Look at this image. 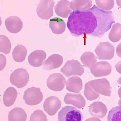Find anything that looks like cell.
Segmentation results:
<instances>
[{
	"instance_id": "20",
	"label": "cell",
	"mask_w": 121,
	"mask_h": 121,
	"mask_svg": "<svg viewBox=\"0 0 121 121\" xmlns=\"http://www.w3.org/2000/svg\"><path fill=\"white\" fill-rule=\"evenodd\" d=\"M92 6L90 0H73L70 2V9L74 11H84L89 9Z\"/></svg>"
},
{
	"instance_id": "32",
	"label": "cell",
	"mask_w": 121,
	"mask_h": 121,
	"mask_svg": "<svg viewBox=\"0 0 121 121\" xmlns=\"http://www.w3.org/2000/svg\"><path fill=\"white\" fill-rule=\"evenodd\" d=\"M115 67L117 72L121 74V60L119 61L115 65Z\"/></svg>"
},
{
	"instance_id": "24",
	"label": "cell",
	"mask_w": 121,
	"mask_h": 121,
	"mask_svg": "<svg viewBox=\"0 0 121 121\" xmlns=\"http://www.w3.org/2000/svg\"><path fill=\"white\" fill-rule=\"evenodd\" d=\"M97 58L92 52L86 51L82 55L80 60L84 66L90 68L97 61Z\"/></svg>"
},
{
	"instance_id": "22",
	"label": "cell",
	"mask_w": 121,
	"mask_h": 121,
	"mask_svg": "<svg viewBox=\"0 0 121 121\" xmlns=\"http://www.w3.org/2000/svg\"><path fill=\"white\" fill-rule=\"evenodd\" d=\"M27 115L22 108L16 107L12 109L9 112L8 116L9 121H26Z\"/></svg>"
},
{
	"instance_id": "34",
	"label": "cell",
	"mask_w": 121,
	"mask_h": 121,
	"mask_svg": "<svg viewBox=\"0 0 121 121\" xmlns=\"http://www.w3.org/2000/svg\"><path fill=\"white\" fill-rule=\"evenodd\" d=\"M118 93L119 97L120 98L118 102V105L121 106V86L118 89Z\"/></svg>"
},
{
	"instance_id": "19",
	"label": "cell",
	"mask_w": 121,
	"mask_h": 121,
	"mask_svg": "<svg viewBox=\"0 0 121 121\" xmlns=\"http://www.w3.org/2000/svg\"><path fill=\"white\" fill-rule=\"evenodd\" d=\"M66 89L69 91L78 93L82 88V81L79 77L73 76L66 81Z\"/></svg>"
},
{
	"instance_id": "17",
	"label": "cell",
	"mask_w": 121,
	"mask_h": 121,
	"mask_svg": "<svg viewBox=\"0 0 121 121\" xmlns=\"http://www.w3.org/2000/svg\"><path fill=\"white\" fill-rule=\"evenodd\" d=\"M70 2L66 0L58 1L55 7L56 14L59 16L63 18H67L69 14L72 12L70 7Z\"/></svg>"
},
{
	"instance_id": "4",
	"label": "cell",
	"mask_w": 121,
	"mask_h": 121,
	"mask_svg": "<svg viewBox=\"0 0 121 121\" xmlns=\"http://www.w3.org/2000/svg\"><path fill=\"white\" fill-rule=\"evenodd\" d=\"M60 71L67 77L72 75L81 76L84 72L83 65L77 60H68Z\"/></svg>"
},
{
	"instance_id": "11",
	"label": "cell",
	"mask_w": 121,
	"mask_h": 121,
	"mask_svg": "<svg viewBox=\"0 0 121 121\" xmlns=\"http://www.w3.org/2000/svg\"><path fill=\"white\" fill-rule=\"evenodd\" d=\"M61 102L59 99L55 96L49 97L45 100L43 105L44 111L49 115H55L60 108Z\"/></svg>"
},
{
	"instance_id": "26",
	"label": "cell",
	"mask_w": 121,
	"mask_h": 121,
	"mask_svg": "<svg viewBox=\"0 0 121 121\" xmlns=\"http://www.w3.org/2000/svg\"><path fill=\"white\" fill-rule=\"evenodd\" d=\"M11 45L8 38L5 35H0V51L5 54L10 52Z\"/></svg>"
},
{
	"instance_id": "12",
	"label": "cell",
	"mask_w": 121,
	"mask_h": 121,
	"mask_svg": "<svg viewBox=\"0 0 121 121\" xmlns=\"http://www.w3.org/2000/svg\"><path fill=\"white\" fill-rule=\"evenodd\" d=\"M5 27L9 32L16 33L19 32L23 26V22L18 17L12 16L7 18L5 20Z\"/></svg>"
},
{
	"instance_id": "30",
	"label": "cell",
	"mask_w": 121,
	"mask_h": 121,
	"mask_svg": "<svg viewBox=\"0 0 121 121\" xmlns=\"http://www.w3.org/2000/svg\"><path fill=\"white\" fill-rule=\"evenodd\" d=\"M46 115L41 110L36 109L32 113L30 121H47Z\"/></svg>"
},
{
	"instance_id": "8",
	"label": "cell",
	"mask_w": 121,
	"mask_h": 121,
	"mask_svg": "<svg viewBox=\"0 0 121 121\" xmlns=\"http://www.w3.org/2000/svg\"><path fill=\"white\" fill-rule=\"evenodd\" d=\"M88 82L92 89L98 94L105 96H110V83L105 78L94 80Z\"/></svg>"
},
{
	"instance_id": "1",
	"label": "cell",
	"mask_w": 121,
	"mask_h": 121,
	"mask_svg": "<svg viewBox=\"0 0 121 121\" xmlns=\"http://www.w3.org/2000/svg\"><path fill=\"white\" fill-rule=\"evenodd\" d=\"M114 23L111 11L102 10L94 4L84 11H73L68 17L67 26L74 36L87 34L100 38Z\"/></svg>"
},
{
	"instance_id": "25",
	"label": "cell",
	"mask_w": 121,
	"mask_h": 121,
	"mask_svg": "<svg viewBox=\"0 0 121 121\" xmlns=\"http://www.w3.org/2000/svg\"><path fill=\"white\" fill-rule=\"evenodd\" d=\"M109 39L114 43L117 42L121 39V24L117 23L113 24L108 35Z\"/></svg>"
},
{
	"instance_id": "23",
	"label": "cell",
	"mask_w": 121,
	"mask_h": 121,
	"mask_svg": "<svg viewBox=\"0 0 121 121\" xmlns=\"http://www.w3.org/2000/svg\"><path fill=\"white\" fill-rule=\"evenodd\" d=\"M27 53V50L25 47L22 45H16L12 52V56L15 61L21 62L25 59Z\"/></svg>"
},
{
	"instance_id": "10",
	"label": "cell",
	"mask_w": 121,
	"mask_h": 121,
	"mask_svg": "<svg viewBox=\"0 0 121 121\" xmlns=\"http://www.w3.org/2000/svg\"><path fill=\"white\" fill-rule=\"evenodd\" d=\"M91 73L97 77L107 76L111 73L112 67L110 64L106 61H101L95 64L90 68Z\"/></svg>"
},
{
	"instance_id": "15",
	"label": "cell",
	"mask_w": 121,
	"mask_h": 121,
	"mask_svg": "<svg viewBox=\"0 0 121 121\" xmlns=\"http://www.w3.org/2000/svg\"><path fill=\"white\" fill-rule=\"evenodd\" d=\"M89 111L92 116L102 118L105 116L107 109L104 104L100 102L96 101L90 105Z\"/></svg>"
},
{
	"instance_id": "5",
	"label": "cell",
	"mask_w": 121,
	"mask_h": 121,
	"mask_svg": "<svg viewBox=\"0 0 121 121\" xmlns=\"http://www.w3.org/2000/svg\"><path fill=\"white\" fill-rule=\"evenodd\" d=\"M55 2L52 0H41L37 5L36 12L41 18L47 20L53 15Z\"/></svg>"
},
{
	"instance_id": "16",
	"label": "cell",
	"mask_w": 121,
	"mask_h": 121,
	"mask_svg": "<svg viewBox=\"0 0 121 121\" xmlns=\"http://www.w3.org/2000/svg\"><path fill=\"white\" fill-rule=\"evenodd\" d=\"M62 56L58 54H54L49 56L44 61L43 65L44 69L49 70L57 68L63 62Z\"/></svg>"
},
{
	"instance_id": "27",
	"label": "cell",
	"mask_w": 121,
	"mask_h": 121,
	"mask_svg": "<svg viewBox=\"0 0 121 121\" xmlns=\"http://www.w3.org/2000/svg\"><path fill=\"white\" fill-rule=\"evenodd\" d=\"M108 121H121V106L112 108L109 111L107 117Z\"/></svg>"
},
{
	"instance_id": "36",
	"label": "cell",
	"mask_w": 121,
	"mask_h": 121,
	"mask_svg": "<svg viewBox=\"0 0 121 121\" xmlns=\"http://www.w3.org/2000/svg\"><path fill=\"white\" fill-rule=\"evenodd\" d=\"M117 83L121 84V77L117 80Z\"/></svg>"
},
{
	"instance_id": "14",
	"label": "cell",
	"mask_w": 121,
	"mask_h": 121,
	"mask_svg": "<svg viewBox=\"0 0 121 121\" xmlns=\"http://www.w3.org/2000/svg\"><path fill=\"white\" fill-rule=\"evenodd\" d=\"M64 101L66 104H72L79 109L84 107L86 105L85 100L80 94L67 93L64 97Z\"/></svg>"
},
{
	"instance_id": "13",
	"label": "cell",
	"mask_w": 121,
	"mask_h": 121,
	"mask_svg": "<svg viewBox=\"0 0 121 121\" xmlns=\"http://www.w3.org/2000/svg\"><path fill=\"white\" fill-rule=\"evenodd\" d=\"M46 57L45 52L41 50H35L31 53L28 57V61L30 64L35 67L41 66L43 62Z\"/></svg>"
},
{
	"instance_id": "28",
	"label": "cell",
	"mask_w": 121,
	"mask_h": 121,
	"mask_svg": "<svg viewBox=\"0 0 121 121\" xmlns=\"http://www.w3.org/2000/svg\"><path fill=\"white\" fill-rule=\"evenodd\" d=\"M97 7L100 9L106 11H109L113 7L114 0H96Z\"/></svg>"
},
{
	"instance_id": "33",
	"label": "cell",
	"mask_w": 121,
	"mask_h": 121,
	"mask_svg": "<svg viewBox=\"0 0 121 121\" xmlns=\"http://www.w3.org/2000/svg\"><path fill=\"white\" fill-rule=\"evenodd\" d=\"M116 52L117 56L121 58V42L118 45L116 48Z\"/></svg>"
},
{
	"instance_id": "29",
	"label": "cell",
	"mask_w": 121,
	"mask_h": 121,
	"mask_svg": "<svg viewBox=\"0 0 121 121\" xmlns=\"http://www.w3.org/2000/svg\"><path fill=\"white\" fill-rule=\"evenodd\" d=\"M84 94L87 99L89 100L95 99L99 96V94L92 89L88 82L85 85Z\"/></svg>"
},
{
	"instance_id": "35",
	"label": "cell",
	"mask_w": 121,
	"mask_h": 121,
	"mask_svg": "<svg viewBox=\"0 0 121 121\" xmlns=\"http://www.w3.org/2000/svg\"><path fill=\"white\" fill-rule=\"evenodd\" d=\"M117 4L119 6L121 7V0H116Z\"/></svg>"
},
{
	"instance_id": "18",
	"label": "cell",
	"mask_w": 121,
	"mask_h": 121,
	"mask_svg": "<svg viewBox=\"0 0 121 121\" xmlns=\"http://www.w3.org/2000/svg\"><path fill=\"white\" fill-rule=\"evenodd\" d=\"M49 26L52 32L56 35L63 33L65 31L66 27L64 20L57 17L53 18L50 20Z\"/></svg>"
},
{
	"instance_id": "7",
	"label": "cell",
	"mask_w": 121,
	"mask_h": 121,
	"mask_svg": "<svg viewBox=\"0 0 121 121\" xmlns=\"http://www.w3.org/2000/svg\"><path fill=\"white\" fill-rule=\"evenodd\" d=\"M95 51L99 59L110 60L114 56L115 48L108 41L103 42H100Z\"/></svg>"
},
{
	"instance_id": "6",
	"label": "cell",
	"mask_w": 121,
	"mask_h": 121,
	"mask_svg": "<svg viewBox=\"0 0 121 121\" xmlns=\"http://www.w3.org/2000/svg\"><path fill=\"white\" fill-rule=\"evenodd\" d=\"M43 95L39 87H32L27 88L24 91L23 99L26 104L31 106L37 105L42 101Z\"/></svg>"
},
{
	"instance_id": "31",
	"label": "cell",
	"mask_w": 121,
	"mask_h": 121,
	"mask_svg": "<svg viewBox=\"0 0 121 121\" xmlns=\"http://www.w3.org/2000/svg\"><path fill=\"white\" fill-rule=\"evenodd\" d=\"M6 63L5 56L3 54H0V71L2 70L5 68Z\"/></svg>"
},
{
	"instance_id": "21",
	"label": "cell",
	"mask_w": 121,
	"mask_h": 121,
	"mask_svg": "<svg viewBox=\"0 0 121 121\" xmlns=\"http://www.w3.org/2000/svg\"><path fill=\"white\" fill-rule=\"evenodd\" d=\"M17 95V91L14 87H8L5 90L3 95V103L6 107L12 106L15 101Z\"/></svg>"
},
{
	"instance_id": "3",
	"label": "cell",
	"mask_w": 121,
	"mask_h": 121,
	"mask_svg": "<svg viewBox=\"0 0 121 121\" xmlns=\"http://www.w3.org/2000/svg\"><path fill=\"white\" fill-rule=\"evenodd\" d=\"M29 78V74L26 70L19 68L16 69L11 73L10 77V81L12 85L20 88L26 85Z\"/></svg>"
},
{
	"instance_id": "2",
	"label": "cell",
	"mask_w": 121,
	"mask_h": 121,
	"mask_svg": "<svg viewBox=\"0 0 121 121\" xmlns=\"http://www.w3.org/2000/svg\"><path fill=\"white\" fill-rule=\"evenodd\" d=\"M82 118V114L79 110L70 106L63 108L58 114V119L59 121H81Z\"/></svg>"
},
{
	"instance_id": "9",
	"label": "cell",
	"mask_w": 121,
	"mask_h": 121,
	"mask_svg": "<svg viewBox=\"0 0 121 121\" xmlns=\"http://www.w3.org/2000/svg\"><path fill=\"white\" fill-rule=\"evenodd\" d=\"M66 80L63 76L60 73H55L51 74L47 79L46 83L48 88L55 91H60L66 85Z\"/></svg>"
}]
</instances>
